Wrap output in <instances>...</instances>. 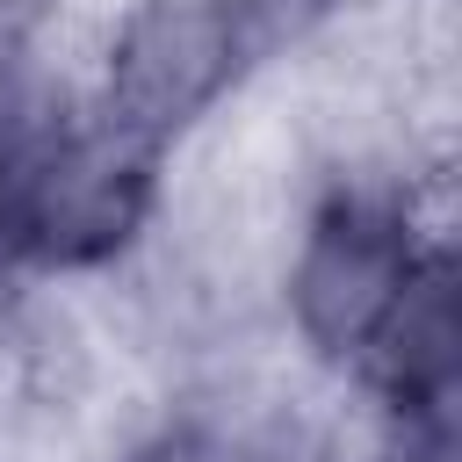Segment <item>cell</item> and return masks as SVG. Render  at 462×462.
<instances>
[{
	"instance_id": "1",
	"label": "cell",
	"mask_w": 462,
	"mask_h": 462,
	"mask_svg": "<svg viewBox=\"0 0 462 462\" xmlns=\"http://www.w3.org/2000/svg\"><path fill=\"white\" fill-rule=\"evenodd\" d=\"M152 173H159V152L123 137L108 116L94 123L51 116V130L14 173V195L0 217V260H43V267L108 260L144 224Z\"/></svg>"
},
{
	"instance_id": "2",
	"label": "cell",
	"mask_w": 462,
	"mask_h": 462,
	"mask_svg": "<svg viewBox=\"0 0 462 462\" xmlns=\"http://www.w3.org/2000/svg\"><path fill=\"white\" fill-rule=\"evenodd\" d=\"M253 65H260V43L238 0H144L116 36L101 116L123 137L159 152Z\"/></svg>"
},
{
	"instance_id": "3",
	"label": "cell",
	"mask_w": 462,
	"mask_h": 462,
	"mask_svg": "<svg viewBox=\"0 0 462 462\" xmlns=\"http://www.w3.org/2000/svg\"><path fill=\"white\" fill-rule=\"evenodd\" d=\"M419 253L426 245H419L411 209L397 195H375V188L332 195L310 217L303 253H296V282H289L303 339L332 361H361L375 346V332L390 325Z\"/></svg>"
},
{
	"instance_id": "4",
	"label": "cell",
	"mask_w": 462,
	"mask_h": 462,
	"mask_svg": "<svg viewBox=\"0 0 462 462\" xmlns=\"http://www.w3.org/2000/svg\"><path fill=\"white\" fill-rule=\"evenodd\" d=\"M130 462H245L224 433H209V426H173V433H159L152 448H137Z\"/></svg>"
}]
</instances>
